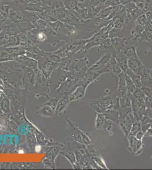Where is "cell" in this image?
<instances>
[{
	"mask_svg": "<svg viewBox=\"0 0 152 170\" xmlns=\"http://www.w3.org/2000/svg\"><path fill=\"white\" fill-rule=\"evenodd\" d=\"M18 153L19 154H23L24 153V152L23 150H19V151L18 152Z\"/></svg>",
	"mask_w": 152,
	"mask_h": 170,
	"instance_id": "cell-2",
	"label": "cell"
},
{
	"mask_svg": "<svg viewBox=\"0 0 152 170\" xmlns=\"http://www.w3.org/2000/svg\"><path fill=\"white\" fill-rule=\"evenodd\" d=\"M41 149H42L41 146H40V145H37V146H36V147H35V152H36V153H40V151H41Z\"/></svg>",
	"mask_w": 152,
	"mask_h": 170,
	"instance_id": "cell-1",
	"label": "cell"
}]
</instances>
